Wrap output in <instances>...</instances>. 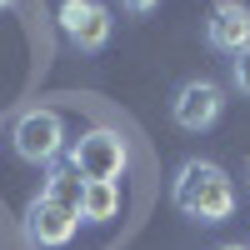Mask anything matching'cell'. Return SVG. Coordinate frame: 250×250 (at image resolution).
<instances>
[{
  "mask_svg": "<svg viewBox=\"0 0 250 250\" xmlns=\"http://www.w3.org/2000/svg\"><path fill=\"white\" fill-rule=\"evenodd\" d=\"M170 200H175L180 215H190L200 225H220V220L235 215V180L225 175L215 160H185L175 170Z\"/></svg>",
  "mask_w": 250,
  "mask_h": 250,
  "instance_id": "6da1fadb",
  "label": "cell"
},
{
  "mask_svg": "<svg viewBox=\"0 0 250 250\" xmlns=\"http://www.w3.org/2000/svg\"><path fill=\"white\" fill-rule=\"evenodd\" d=\"M125 160H130L125 140L115 130H105V125H95V130H85L80 140H70V170L80 180H120Z\"/></svg>",
  "mask_w": 250,
  "mask_h": 250,
  "instance_id": "7a4b0ae2",
  "label": "cell"
},
{
  "mask_svg": "<svg viewBox=\"0 0 250 250\" xmlns=\"http://www.w3.org/2000/svg\"><path fill=\"white\" fill-rule=\"evenodd\" d=\"M15 155L30 160V165H55L60 150H65V120H60V110H25L15 120Z\"/></svg>",
  "mask_w": 250,
  "mask_h": 250,
  "instance_id": "3957f363",
  "label": "cell"
},
{
  "mask_svg": "<svg viewBox=\"0 0 250 250\" xmlns=\"http://www.w3.org/2000/svg\"><path fill=\"white\" fill-rule=\"evenodd\" d=\"M55 20H60V30H65V40L75 50H105L110 30H115V20L100 0H60Z\"/></svg>",
  "mask_w": 250,
  "mask_h": 250,
  "instance_id": "277c9868",
  "label": "cell"
},
{
  "mask_svg": "<svg viewBox=\"0 0 250 250\" xmlns=\"http://www.w3.org/2000/svg\"><path fill=\"white\" fill-rule=\"evenodd\" d=\"M220 110H225V90L215 85V80H185V85L175 90V100H170V115H175V125L180 130H190V135H200V130H210V125L220 120Z\"/></svg>",
  "mask_w": 250,
  "mask_h": 250,
  "instance_id": "5b68a950",
  "label": "cell"
},
{
  "mask_svg": "<svg viewBox=\"0 0 250 250\" xmlns=\"http://www.w3.org/2000/svg\"><path fill=\"white\" fill-rule=\"evenodd\" d=\"M75 225H80V210H65V205H55V200H45V195H35L30 210H25V235H30L40 250L70 245Z\"/></svg>",
  "mask_w": 250,
  "mask_h": 250,
  "instance_id": "8992f818",
  "label": "cell"
},
{
  "mask_svg": "<svg viewBox=\"0 0 250 250\" xmlns=\"http://www.w3.org/2000/svg\"><path fill=\"white\" fill-rule=\"evenodd\" d=\"M205 35H210V45H215L220 55H240V50L250 45V10L240 5V0H220V5L210 10Z\"/></svg>",
  "mask_w": 250,
  "mask_h": 250,
  "instance_id": "52a82bcc",
  "label": "cell"
},
{
  "mask_svg": "<svg viewBox=\"0 0 250 250\" xmlns=\"http://www.w3.org/2000/svg\"><path fill=\"white\" fill-rule=\"evenodd\" d=\"M115 215H120V185L115 180H85V190H80V220L105 225Z\"/></svg>",
  "mask_w": 250,
  "mask_h": 250,
  "instance_id": "ba28073f",
  "label": "cell"
},
{
  "mask_svg": "<svg viewBox=\"0 0 250 250\" xmlns=\"http://www.w3.org/2000/svg\"><path fill=\"white\" fill-rule=\"evenodd\" d=\"M80 190H85V180H80L70 165H55V170L45 175V200H55V205H65V210H80Z\"/></svg>",
  "mask_w": 250,
  "mask_h": 250,
  "instance_id": "9c48e42d",
  "label": "cell"
},
{
  "mask_svg": "<svg viewBox=\"0 0 250 250\" xmlns=\"http://www.w3.org/2000/svg\"><path fill=\"white\" fill-rule=\"evenodd\" d=\"M230 85H235L240 95H250V45H245V50L230 60Z\"/></svg>",
  "mask_w": 250,
  "mask_h": 250,
  "instance_id": "30bf717a",
  "label": "cell"
},
{
  "mask_svg": "<svg viewBox=\"0 0 250 250\" xmlns=\"http://www.w3.org/2000/svg\"><path fill=\"white\" fill-rule=\"evenodd\" d=\"M125 5H130L135 15H145V10H155V5H160V0H125Z\"/></svg>",
  "mask_w": 250,
  "mask_h": 250,
  "instance_id": "8fae6325",
  "label": "cell"
},
{
  "mask_svg": "<svg viewBox=\"0 0 250 250\" xmlns=\"http://www.w3.org/2000/svg\"><path fill=\"white\" fill-rule=\"evenodd\" d=\"M220 250H250V245H220Z\"/></svg>",
  "mask_w": 250,
  "mask_h": 250,
  "instance_id": "7c38bea8",
  "label": "cell"
},
{
  "mask_svg": "<svg viewBox=\"0 0 250 250\" xmlns=\"http://www.w3.org/2000/svg\"><path fill=\"white\" fill-rule=\"evenodd\" d=\"M5 5H15V0H0V10H5Z\"/></svg>",
  "mask_w": 250,
  "mask_h": 250,
  "instance_id": "4fadbf2b",
  "label": "cell"
}]
</instances>
